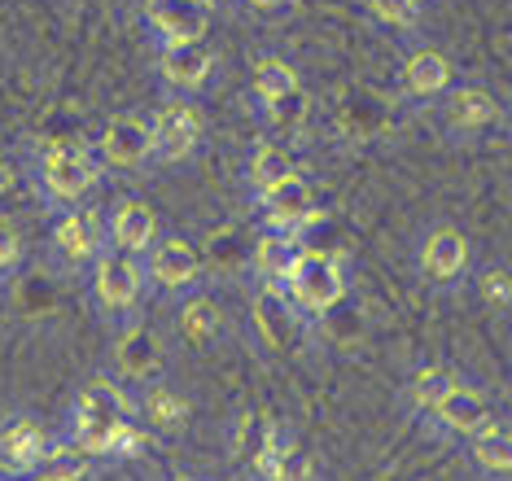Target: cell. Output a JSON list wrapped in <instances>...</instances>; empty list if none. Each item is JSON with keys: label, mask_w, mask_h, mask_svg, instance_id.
<instances>
[{"label": "cell", "mask_w": 512, "mask_h": 481, "mask_svg": "<svg viewBox=\"0 0 512 481\" xmlns=\"http://www.w3.org/2000/svg\"><path fill=\"white\" fill-rule=\"evenodd\" d=\"M281 289L289 293V302H294L298 311L329 315L337 302L346 298V272H342V263H337L329 250H311V245H302L298 263L289 267Z\"/></svg>", "instance_id": "obj_1"}, {"label": "cell", "mask_w": 512, "mask_h": 481, "mask_svg": "<svg viewBox=\"0 0 512 481\" xmlns=\"http://www.w3.org/2000/svg\"><path fill=\"white\" fill-rule=\"evenodd\" d=\"M145 263L136 254H123V250H101V258L92 263V302L101 307V315H127L136 311V302H141L145 293Z\"/></svg>", "instance_id": "obj_2"}, {"label": "cell", "mask_w": 512, "mask_h": 481, "mask_svg": "<svg viewBox=\"0 0 512 481\" xmlns=\"http://www.w3.org/2000/svg\"><path fill=\"white\" fill-rule=\"evenodd\" d=\"M36 184L57 206H75L92 184H97V158L88 149H40L36 158Z\"/></svg>", "instance_id": "obj_3"}, {"label": "cell", "mask_w": 512, "mask_h": 481, "mask_svg": "<svg viewBox=\"0 0 512 481\" xmlns=\"http://www.w3.org/2000/svg\"><path fill=\"white\" fill-rule=\"evenodd\" d=\"M206 136V114L193 97H176L154 114V158L162 162H184Z\"/></svg>", "instance_id": "obj_4"}, {"label": "cell", "mask_w": 512, "mask_h": 481, "mask_svg": "<svg viewBox=\"0 0 512 481\" xmlns=\"http://www.w3.org/2000/svg\"><path fill=\"white\" fill-rule=\"evenodd\" d=\"M145 22L158 49L197 44L211 31V0H145Z\"/></svg>", "instance_id": "obj_5"}, {"label": "cell", "mask_w": 512, "mask_h": 481, "mask_svg": "<svg viewBox=\"0 0 512 481\" xmlns=\"http://www.w3.org/2000/svg\"><path fill=\"white\" fill-rule=\"evenodd\" d=\"M145 263V280L167 293H193L197 280H202V254L193 250V241L184 237H158L149 245V254L141 258Z\"/></svg>", "instance_id": "obj_6"}, {"label": "cell", "mask_w": 512, "mask_h": 481, "mask_svg": "<svg viewBox=\"0 0 512 481\" xmlns=\"http://www.w3.org/2000/svg\"><path fill=\"white\" fill-rule=\"evenodd\" d=\"M97 158L114 171H132L141 162L154 158V119L145 114H119L106 123V132L97 136Z\"/></svg>", "instance_id": "obj_7"}, {"label": "cell", "mask_w": 512, "mask_h": 481, "mask_svg": "<svg viewBox=\"0 0 512 481\" xmlns=\"http://www.w3.org/2000/svg\"><path fill=\"white\" fill-rule=\"evenodd\" d=\"M259 215L267 232H298L316 215V193H311V184L302 175H289L276 189L259 193Z\"/></svg>", "instance_id": "obj_8"}, {"label": "cell", "mask_w": 512, "mask_h": 481, "mask_svg": "<svg viewBox=\"0 0 512 481\" xmlns=\"http://www.w3.org/2000/svg\"><path fill=\"white\" fill-rule=\"evenodd\" d=\"M154 241H158V215H154V206L141 202V197H123V202L110 210V219H106V245H110V250H123V254L145 258Z\"/></svg>", "instance_id": "obj_9"}, {"label": "cell", "mask_w": 512, "mask_h": 481, "mask_svg": "<svg viewBox=\"0 0 512 481\" xmlns=\"http://www.w3.org/2000/svg\"><path fill=\"white\" fill-rule=\"evenodd\" d=\"M53 250L71 267L97 263L101 250H106V224H101L92 210H66L53 224Z\"/></svg>", "instance_id": "obj_10"}, {"label": "cell", "mask_w": 512, "mask_h": 481, "mask_svg": "<svg viewBox=\"0 0 512 481\" xmlns=\"http://www.w3.org/2000/svg\"><path fill=\"white\" fill-rule=\"evenodd\" d=\"M421 272L429 285H456L469 272V237L460 228H434L421 241Z\"/></svg>", "instance_id": "obj_11"}, {"label": "cell", "mask_w": 512, "mask_h": 481, "mask_svg": "<svg viewBox=\"0 0 512 481\" xmlns=\"http://www.w3.org/2000/svg\"><path fill=\"white\" fill-rule=\"evenodd\" d=\"M162 84L176 97H197L206 88V79L215 75V53L206 49V40L197 44H176V49H162Z\"/></svg>", "instance_id": "obj_12"}, {"label": "cell", "mask_w": 512, "mask_h": 481, "mask_svg": "<svg viewBox=\"0 0 512 481\" xmlns=\"http://www.w3.org/2000/svg\"><path fill=\"white\" fill-rule=\"evenodd\" d=\"M53 442L57 438H49V429L36 425L31 416L0 420V460H5L9 468H18V473H36Z\"/></svg>", "instance_id": "obj_13"}, {"label": "cell", "mask_w": 512, "mask_h": 481, "mask_svg": "<svg viewBox=\"0 0 512 481\" xmlns=\"http://www.w3.org/2000/svg\"><path fill=\"white\" fill-rule=\"evenodd\" d=\"M114 368H119V377L145 385L162 368V337L154 333V328L132 320L119 333V342H114Z\"/></svg>", "instance_id": "obj_14"}, {"label": "cell", "mask_w": 512, "mask_h": 481, "mask_svg": "<svg viewBox=\"0 0 512 481\" xmlns=\"http://www.w3.org/2000/svg\"><path fill=\"white\" fill-rule=\"evenodd\" d=\"M442 114H447V127L460 136H482L499 127V101L486 88H451L442 97Z\"/></svg>", "instance_id": "obj_15"}, {"label": "cell", "mask_w": 512, "mask_h": 481, "mask_svg": "<svg viewBox=\"0 0 512 481\" xmlns=\"http://www.w3.org/2000/svg\"><path fill=\"white\" fill-rule=\"evenodd\" d=\"M429 416H434V425L442 433H451V438H473V433H482L486 425H495L491 403H486L477 390H469V385H456Z\"/></svg>", "instance_id": "obj_16"}, {"label": "cell", "mask_w": 512, "mask_h": 481, "mask_svg": "<svg viewBox=\"0 0 512 481\" xmlns=\"http://www.w3.org/2000/svg\"><path fill=\"white\" fill-rule=\"evenodd\" d=\"M294 324H298V307L289 302V293L281 285H259L254 289V328L272 350H285L294 342Z\"/></svg>", "instance_id": "obj_17"}, {"label": "cell", "mask_w": 512, "mask_h": 481, "mask_svg": "<svg viewBox=\"0 0 512 481\" xmlns=\"http://www.w3.org/2000/svg\"><path fill=\"white\" fill-rule=\"evenodd\" d=\"M298 254H302L298 232H263V237L250 245V272L259 285H285Z\"/></svg>", "instance_id": "obj_18"}, {"label": "cell", "mask_w": 512, "mask_h": 481, "mask_svg": "<svg viewBox=\"0 0 512 481\" xmlns=\"http://www.w3.org/2000/svg\"><path fill=\"white\" fill-rule=\"evenodd\" d=\"M451 57L447 53H438V49H416V53H407V62H403V84L412 97H447L451 92Z\"/></svg>", "instance_id": "obj_19"}, {"label": "cell", "mask_w": 512, "mask_h": 481, "mask_svg": "<svg viewBox=\"0 0 512 481\" xmlns=\"http://www.w3.org/2000/svg\"><path fill=\"white\" fill-rule=\"evenodd\" d=\"M136 412H141V420L149 429L158 433H176L184 429V420H189V403L171 390V385L162 381H145L141 394H136Z\"/></svg>", "instance_id": "obj_20"}, {"label": "cell", "mask_w": 512, "mask_h": 481, "mask_svg": "<svg viewBox=\"0 0 512 481\" xmlns=\"http://www.w3.org/2000/svg\"><path fill=\"white\" fill-rule=\"evenodd\" d=\"M456 385H464L456 377V368H447V363H429V368H416L412 381H407V407L412 412H434V407L447 398Z\"/></svg>", "instance_id": "obj_21"}, {"label": "cell", "mask_w": 512, "mask_h": 481, "mask_svg": "<svg viewBox=\"0 0 512 481\" xmlns=\"http://www.w3.org/2000/svg\"><path fill=\"white\" fill-rule=\"evenodd\" d=\"M289 175H298L294 154H289L285 145H276V140H267V145L254 149V158H250V167H246V180H250L254 197L267 193V189H276V184L289 180Z\"/></svg>", "instance_id": "obj_22"}, {"label": "cell", "mask_w": 512, "mask_h": 481, "mask_svg": "<svg viewBox=\"0 0 512 481\" xmlns=\"http://www.w3.org/2000/svg\"><path fill=\"white\" fill-rule=\"evenodd\" d=\"M469 460L491 477H512V433L486 425L482 433H473L469 442Z\"/></svg>", "instance_id": "obj_23"}, {"label": "cell", "mask_w": 512, "mask_h": 481, "mask_svg": "<svg viewBox=\"0 0 512 481\" xmlns=\"http://www.w3.org/2000/svg\"><path fill=\"white\" fill-rule=\"evenodd\" d=\"M259 114H263L267 132H276V136H294L298 127L307 123L311 101H307V92H302V84H298L294 92H285V97H276V101L259 105Z\"/></svg>", "instance_id": "obj_24"}, {"label": "cell", "mask_w": 512, "mask_h": 481, "mask_svg": "<svg viewBox=\"0 0 512 481\" xmlns=\"http://www.w3.org/2000/svg\"><path fill=\"white\" fill-rule=\"evenodd\" d=\"M92 468H97V460H92L88 451H79L75 442L66 438V442H53V447H49V455H44V464H40V473L53 477V481H88Z\"/></svg>", "instance_id": "obj_25"}, {"label": "cell", "mask_w": 512, "mask_h": 481, "mask_svg": "<svg viewBox=\"0 0 512 481\" xmlns=\"http://www.w3.org/2000/svg\"><path fill=\"white\" fill-rule=\"evenodd\" d=\"M294 88H298V70L289 66L285 57H263V62L254 66L250 92H254V101H259V105L285 97V92H294Z\"/></svg>", "instance_id": "obj_26"}, {"label": "cell", "mask_w": 512, "mask_h": 481, "mask_svg": "<svg viewBox=\"0 0 512 481\" xmlns=\"http://www.w3.org/2000/svg\"><path fill=\"white\" fill-rule=\"evenodd\" d=\"M176 328H180V337H184L189 346L215 342V333H219V307H215L211 298H189V302L180 307Z\"/></svg>", "instance_id": "obj_27"}, {"label": "cell", "mask_w": 512, "mask_h": 481, "mask_svg": "<svg viewBox=\"0 0 512 481\" xmlns=\"http://www.w3.org/2000/svg\"><path fill=\"white\" fill-rule=\"evenodd\" d=\"M145 447H149V433L136 425V420H119V425L110 429L101 460H136V455H145Z\"/></svg>", "instance_id": "obj_28"}, {"label": "cell", "mask_w": 512, "mask_h": 481, "mask_svg": "<svg viewBox=\"0 0 512 481\" xmlns=\"http://www.w3.org/2000/svg\"><path fill=\"white\" fill-rule=\"evenodd\" d=\"M272 433H276V420H267L263 412H250L246 420H241V429H237V455L254 464V455L272 442Z\"/></svg>", "instance_id": "obj_29"}, {"label": "cell", "mask_w": 512, "mask_h": 481, "mask_svg": "<svg viewBox=\"0 0 512 481\" xmlns=\"http://www.w3.org/2000/svg\"><path fill=\"white\" fill-rule=\"evenodd\" d=\"M477 293H482V302L491 311H512V272L486 267V272L477 276Z\"/></svg>", "instance_id": "obj_30"}, {"label": "cell", "mask_w": 512, "mask_h": 481, "mask_svg": "<svg viewBox=\"0 0 512 481\" xmlns=\"http://www.w3.org/2000/svg\"><path fill=\"white\" fill-rule=\"evenodd\" d=\"M267 481H316V464H311V455L298 447V442H289L281 464L272 468V477Z\"/></svg>", "instance_id": "obj_31"}, {"label": "cell", "mask_w": 512, "mask_h": 481, "mask_svg": "<svg viewBox=\"0 0 512 481\" xmlns=\"http://www.w3.org/2000/svg\"><path fill=\"white\" fill-rule=\"evenodd\" d=\"M421 9H425V0H372V14L386 22V27H416Z\"/></svg>", "instance_id": "obj_32"}, {"label": "cell", "mask_w": 512, "mask_h": 481, "mask_svg": "<svg viewBox=\"0 0 512 481\" xmlns=\"http://www.w3.org/2000/svg\"><path fill=\"white\" fill-rule=\"evenodd\" d=\"M22 263V237L14 224H0V280H5L9 272H18Z\"/></svg>", "instance_id": "obj_33"}, {"label": "cell", "mask_w": 512, "mask_h": 481, "mask_svg": "<svg viewBox=\"0 0 512 481\" xmlns=\"http://www.w3.org/2000/svg\"><path fill=\"white\" fill-rule=\"evenodd\" d=\"M14 180H18V171H14V162H9V158H0V197H5L9 189H14Z\"/></svg>", "instance_id": "obj_34"}, {"label": "cell", "mask_w": 512, "mask_h": 481, "mask_svg": "<svg viewBox=\"0 0 512 481\" xmlns=\"http://www.w3.org/2000/svg\"><path fill=\"white\" fill-rule=\"evenodd\" d=\"M246 5H250V9H281L285 0H246Z\"/></svg>", "instance_id": "obj_35"}, {"label": "cell", "mask_w": 512, "mask_h": 481, "mask_svg": "<svg viewBox=\"0 0 512 481\" xmlns=\"http://www.w3.org/2000/svg\"><path fill=\"white\" fill-rule=\"evenodd\" d=\"M18 477H22V473H18V468H9L5 460H0V481H18Z\"/></svg>", "instance_id": "obj_36"}, {"label": "cell", "mask_w": 512, "mask_h": 481, "mask_svg": "<svg viewBox=\"0 0 512 481\" xmlns=\"http://www.w3.org/2000/svg\"><path fill=\"white\" fill-rule=\"evenodd\" d=\"M18 481H53V477H44V473H40V468H36V473H22Z\"/></svg>", "instance_id": "obj_37"}]
</instances>
